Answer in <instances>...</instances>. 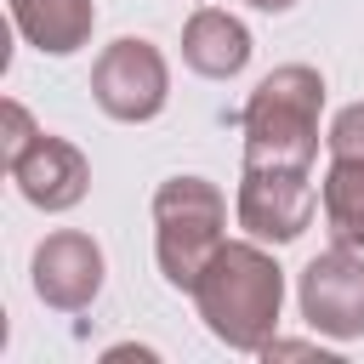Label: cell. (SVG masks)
<instances>
[{"mask_svg": "<svg viewBox=\"0 0 364 364\" xmlns=\"http://www.w3.org/2000/svg\"><path fill=\"white\" fill-rule=\"evenodd\" d=\"M193 307L205 318V330L233 347V353H262L279 336V313H284V267L273 262V250L262 239H222V250L210 256V267L193 284Z\"/></svg>", "mask_w": 364, "mask_h": 364, "instance_id": "obj_1", "label": "cell"}, {"mask_svg": "<svg viewBox=\"0 0 364 364\" xmlns=\"http://www.w3.org/2000/svg\"><path fill=\"white\" fill-rule=\"evenodd\" d=\"M318 114H324V74L313 63H279L245 97V165L262 171H313L318 159Z\"/></svg>", "mask_w": 364, "mask_h": 364, "instance_id": "obj_2", "label": "cell"}, {"mask_svg": "<svg viewBox=\"0 0 364 364\" xmlns=\"http://www.w3.org/2000/svg\"><path fill=\"white\" fill-rule=\"evenodd\" d=\"M228 239V193L205 176H171L154 188V256L171 290L199 284L210 256Z\"/></svg>", "mask_w": 364, "mask_h": 364, "instance_id": "obj_3", "label": "cell"}, {"mask_svg": "<svg viewBox=\"0 0 364 364\" xmlns=\"http://www.w3.org/2000/svg\"><path fill=\"white\" fill-rule=\"evenodd\" d=\"M91 97L108 119L119 125H148L165 114L171 102V63L154 40H136V34H119L114 46L97 51L91 63Z\"/></svg>", "mask_w": 364, "mask_h": 364, "instance_id": "obj_4", "label": "cell"}, {"mask_svg": "<svg viewBox=\"0 0 364 364\" xmlns=\"http://www.w3.org/2000/svg\"><path fill=\"white\" fill-rule=\"evenodd\" d=\"M296 307L313 324V336L358 341L364 336V250H347V245L318 250L296 279Z\"/></svg>", "mask_w": 364, "mask_h": 364, "instance_id": "obj_5", "label": "cell"}, {"mask_svg": "<svg viewBox=\"0 0 364 364\" xmlns=\"http://www.w3.org/2000/svg\"><path fill=\"white\" fill-rule=\"evenodd\" d=\"M313 210H318V182L307 171H262V165H245L233 216H239V228L250 239L290 245V239H301L313 228Z\"/></svg>", "mask_w": 364, "mask_h": 364, "instance_id": "obj_6", "label": "cell"}, {"mask_svg": "<svg viewBox=\"0 0 364 364\" xmlns=\"http://www.w3.org/2000/svg\"><path fill=\"white\" fill-rule=\"evenodd\" d=\"M28 273H34V296H40L46 307H57V313H80V307H91V301L102 296V273H108V262H102V245H97L91 233H80V228H57V233H46V239L34 245Z\"/></svg>", "mask_w": 364, "mask_h": 364, "instance_id": "obj_7", "label": "cell"}, {"mask_svg": "<svg viewBox=\"0 0 364 364\" xmlns=\"http://www.w3.org/2000/svg\"><path fill=\"white\" fill-rule=\"evenodd\" d=\"M11 182H17V193L34 205V210H46V216H63V210H74L85 193H91V159L68 142V136H34V148L11 165Z\"/></svg>", "mask_w": 364, "mask_h": 364, "instance_id": "obj_8", "label": "cell"}, {"mask_svg": "<svg viewBox=\"0 0 364 364\" xmlns=\"http://www.w3.org/2000/svg\"><path fill=\"white\" fill-rule=\"evenodd\" d=\"M250 51H256L250 28H245L233 11H222V6H199V11L182 23V63H188L193 74H205V80H233V74H245Z\"/></svg>", "mask_w": 364, "mask_h": 364, "instance_id": "obj_9", "label": "cell"}, {"mask_svg": "<svg viewBox=\"0 0 364 364\" xmlns=\"http://www.w3.org/2000/svg\"><path fill=\"white\" fill-rule=\"evenodd\" d=\"M6 6L17 34L46 57H74L80 46H91V28H97L91 0H6Z\"/></svg>", "mask_w": 364, "mask_h": 364, "instance_id": "obj_10", "label": "cell"}, {"mask_svg": "<svg viewBox=\"0 0 364 364\" xmlns=\"http://www.w3.org/2000/svg\"><path fill=\"white\" fill-rule=\"evenodd\" d=\"M318 205H324L330 245L364 250V159H330L318 182Z\"/></svg>", "mask_w": 364, "mask_h": 364, "instance_id": "obj_11", "label": "cell"}, {"mask_svg": "<svg viewBox=\"0 0 364 364\" xmlns=\"http://www.w3.org/2000/svg\"><path fill=\"white\" fill-rule=\"evenodd\" d=\"M0 119H6V136H0V159H6V171L34 148V136H40V125H34V114L17 102V97H6L0 102Z\"/></svg>", "mask_w": 364, "mask_h": 364, "instance_id": "obj_12", "label": "cell"}, {"mask_svg": "<svg viewBox=\"0 0 364 364\" xmlns=\"http://www.w3.org/2000/svg\"><path fill=\"white\" fill-rule=\"evenodd\" d=\"M330 159H364V102H347L324 131Z\"/></svg>", "mask_w": 364, "mask_h": 364, "instance_id": "obj_13", "label": "cell"}, {"mask_svg": "<svg viewBox=\"0 0 364 364\" xmlns=\"http://www.w3.org/2000/svg\"><path fill=\"white\" fill-rule=\"evenodd\" d=\"M250 6H256V11H290L296 0H250Z\"/></svg>", "mask_w": 364, "mask_h": 364, "instance_id": "obj_14", "label": "cell"}]
</instances>
